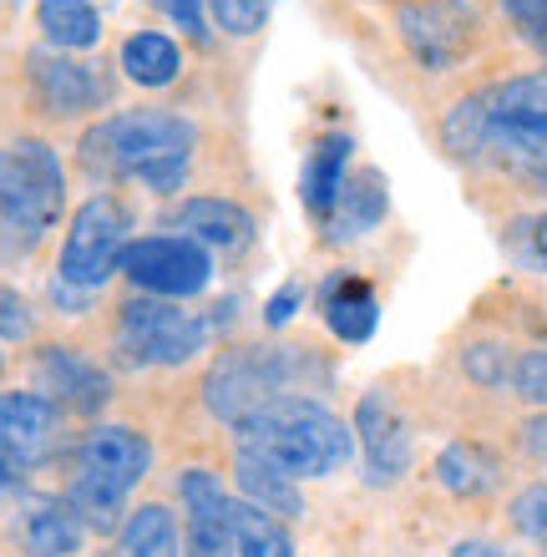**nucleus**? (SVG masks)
<instances>
[{
	"label": "nucleus",
	"instance_id": "obj_10",
	"mask_svg": "<svg viewBox=\"0 0 547 557\" xmlns=\"http://www.w3.org/2000/svg\"><path fill=\"white\" fill-rule=\"evenodd\" d=\"M122 274L152 299H192L213 278V253L188 234H142L122 249Z\"/></svg>",
	"mask_w": 547,
	"mask_h": 557
},
{
	"label": "nucleus",
	"instance_id": "obj_18",
	"mask_svg": "<svg viewBox=\"0 0 547 557\" xmlns=\"http://www.w3.org/2000/svg\"><path fill=\"white\" fill-rule=\"evenodd\" d=\"M15 532H21V547H26L30 557H72L76 547H82V517L72 512V502L66 497H46V492H30L26 502H21V522H15Z\"/></svg>",
	"mask_w": 547,
	"mask_h": 557
},
{
	"label": "nucleus",
	"instance_id": "obj_38",
	"mask_svg": "<svg viewBox=\"0 0 547 557\" xmlns=\"http://www.w3.org/2000/svg\"><path fill=\"white\" fill-rule=\"evenodd\" d=\"M451 557H512V553L497 547V543H457L451 547Z\"/></svg>",
	"mask_w": 547,
	"mask_h": 557
},
{
	"label": "nucleus",
	"instance_id": "obj_22",
	"mask_svg": "<svg viewBox=\"0 0 547 557\" xmlns=\"http://www.w3.org/2000/svg\"><path fill=\"white\" fill-rule=\"evenodd\" d=\"M436 482H442L451 497L482 502L502 486V461H497V451L482 446V441H451V446L436 456Z\"/></svg>",
	"mask_w": 547,
	"mask_h": 557
},
{
	"label": "nucleus",
	"instance_id": "obj_33",
	"mask_svg": "<svg viewBox=\"0 0 547 557\" xmlns=\"http://www.w3.org/2000/svg\"><path fill=\"white\" fill-rule=\"evenodd\" d=\"M502 5L512 15V26L547 57V0H502Z\"/></svg>",
	"mask_w": 547,
	"mask_h": 557
},
{
	"label": "nucleus",
	"instance_id": "obj_26",
	"mask_svg": "<svg viewBox=\"0 0 547 557\" xmlns=\"http://www.w3.org/2000/svg\"><path fill=\"white\" fill-rule=\"evenodd\" d=\"M228 522H234V553L238 557H295V537L274 512L253 507V502H228Z\"/></svg>",
	"mask_w": 547,
	"mask_h": 557
},
{
	"label": "nucleus",
	"instance_id": "obj_16",
	"mask_svg": "<svg viewBox=\"0 0 547 557\" xmlns=\"http://www.w3.org/2000/svg\"><path fill=\"white\" fill-rule=\"evenodd\" d=\"M167 223L173 228H183L188 238H198L208 253L219 249L228 253V259H238V253L253 249V213L244 203H234V198H183L173 213H167Z\"/></svg>",
	"mask_w": 547,
	"mask_h": 557
},
{
	"label": "nucleus",
	"instance_id": "obj_13",
	"mask_svg": "<svg viewBox=\"0 0 547 557\" xmlns=\"http://www.w3.org/2000/svg\"><path fill=\"white\" fill-rule=\"evenodd\" d=\"M36 385L66 416H97L112 406V375L76 345H41L36 350Z\"/></svg>",
	"mask_w": 547,
	"mask_h": 557
},
{
	"label": "nucleus",
	"instance_id": "obj_11",
	"mask_svg": "<svg viewBox=\"0 0 547 557\" xmlns=\"http://www.w3.org/2000/svg\"><path fill=\"white\" fill-rule=\"evenodd\" d=\"M0 451L21 471L51 467L57 456H72L66 411L41 391H0Z\"/></svg>",
	"mask_w": 547,
	"mask_h": 557
},
{
	"label": "nucleus",
	"instance_id": "obj_12",
	"mask_svg": "<svg viewBox=\"0 0 547 557\" xmlns=\"http://www.w3.org/2000/svg\"><path fill=\"white\" fill-rule=\"evenodd\" d=\"M396 21L406 51L426 72H451L472 51V11L461 0H406Z\"/></svg>",
	"mask_w": 547,
	"mask_h": 557
},
{
	"label": "nucleus",
	"instance_id": "obj_3",
	"mask_svg": "<svg viewBox=\"0 0 547 557\" xmlns=\"http://www.w3.org/2000/svg\"><path fill=\"white\" fill-rule=\"evenodd\" d=\"M152 471V441L127 421H97L82 431L72 446V471H66V492L72 512L82 517V528L107 532L127 522V497L133 486Z\"/></svg>",
	"mask_w": 547,
	"mask_h": 557
},
{
	"label": "nucleus",
	"instance_id": "obj_1",
	"mask_svg": "<svg viewBox=\"0 0 547 557\" xmlns=\"http://www.w3.org/2000/svg\"><path fill=\"white\" fill-rule=\"evenodd\" d=\"M198 158V122L167 107L107 112L76 143V168L97 183H137L148 193H178Z\"/></svg>",
	"mask_w": 547,
	"mask_h": 557
},
{
	"label": "nucleus",
	"instance_id": "obj_19",
	"mask_svg": "<svg viewBox=\"0 0 547 557\" xmlns=\"http://www.w3.org/2000/svg\"><path fill=\"white\" fill-rule=\"evenodd\" d=\"M350 152H356V137L350 133L314 137L310 158H304V173H299V198H304V213L314 223H325L335 198H340L345 177H350Z\"/></svg>",
	"mask_w": 547,
	"mask_h": 557
},
{
	"label": "nucleus",
	"instance_id": "obj_32",
	"mask_svg": "<svg viewBox=\"0 0 547 557\" xmlns=\"http://www.w3.org/2000/svg\"><path fill=\"white\" fill-rule=\"evenodd\" d=\"M512 391L533 406H547V350H522L512 360Z\"/></svg>",
	"mask_w": 547,
	"mask_h": 557
},
{
	"label": "nucleus",
	"instance_id": "obj_29",
	"mask_svg": "<svg viewBox=\"0 0 547 557\" xmlns=\"http://www.w3.org/2000/svg\"><path fill=\"white\" fill-rule=\"evenodd\" d=\"M0 339L5 345L36 339V305L21 289H11V284H0Z\"/></svg>",
	"mask_w": 547,
	"mask_h": 557
},
{
	"label": "nucleus",
	"instance_id": "obj_6",
	"mask_svg": "<svg viewBox=\"0 0 547 557\" xmlns=\"http://www.w3.org/2000/svg\"><path fill=\"white\" fill-rule=\"evenodd\" d=\"M219 330V314H188L173 299H152V294H133L117 305V324H112V350L122 366L137 370H178L203 350Z\"/></svg>",
	"mask_w": 547,
	"mask_h": 557
},
{
	"label": "nucleus",
	"instance_id": "obj_34",
	"mask_svg": "<svg viewBox=\"0 0 547 557\" xmlns=\"http://www.w3.org/2000/svg\"><path fill=\"white\" fill-rule=\"evenodd\" d=\"M299 299H304V289H299V284H284V289H279V294H274V299H269V305H264V324H269V330H279V324H289V320H295Z\"/></svg>",
	"mask_w": 547,
	"mask_h": 557
},
{
	"label": "nucleus",
	"instance_id": "obj_5",
	"mask_svg": "<svg viewBox=\"0 0 547 557\" xmlns=\"http://www.w3.org/2000/svg\"><path fill=\"white\" fill-rule=\"evenodd\" d=\"M66 208V168L46 137L0 143V249L30 253Z\"/></svg>",
	"mask_w": 547,
	"mask_h": 557
},
{
	"label": "nucleus",
	"instance_id": "obj_7",
	"mask_svg": "<svg viewBox=\"0 0 547 557\" xmlns=\"http://www.w3.org/2000/svg\"><path fill=\"white\" fill-rule=\"evenodd\" d=\"M21 82H26V107L51 127L97 117L117 97V82H112L102 61L51 51V46H30L21 57Z\"/></svg>",
	"mask_w": 547,
	"mask_h": 557
},
{
	"label": "nucleus",
	"instance_id": "obj_39",
	"mask_svg": "<svg viewBox=\"0 0 547 557\" xmlns=\"http://www.w3.org/2000/svg\"><path fill=\"white\" fill-rule=\"evenodd\" d=\"M527 183H533V193H547V168H533V173H527Z\"/></svg>",
	"mask_w": 547,
	"mask_h": 557
},
{
	"label": "nucleus",
	"instance_id": "obj_14",
	"mask_svg": "<svg viewBox=\"0 0 547 557\" xmlns=\"http://www.w3.org/2000/svg\"><path fill=\"white\" fill-rule=\"evenodd\" d=\"M356 441L365 456V482L390 486L411 471V425L385 391H365L356 406Z\"/></svg>",
	"mask_w": 547,
	"mask_h": 557
},
{
	"label": "nucleus",
	"instance_id": "obj_17",
	"mask_svg": "<svg viewBox=\"0 0 547 557\" xmlns=\"http://www.w3.org/2000/svg\"><path fill=\"white\" fill-rule=\"evenodd\" d=\"M390 213V193H385V173L381 168H356L345 177L340 198L330 208V219L320 223L325 228V244H356L365 238L375 223Z\"/></svg>",
	"mask_w": 547,
	"mask_h": 557
},
{
	"label": "nucleus",
	"instance_id": "obj_35",
	"mask_svg": "<svg viewBox=\"0 0 547 557\" xmlns=\"http://www.w3.org/2000/svg\"><path fill=\"white\" fill-rule=\"evenodd\" d=\"M158 5H163V11L173 15V21H178L188 36H198V41L208 36V26H203V0H158Z\"/></svg>",
	"mask_w": 547,
	"mask_h": 557
},
{
	"label": "nucleus",
	"instance_id": "obj_25",
	"mask_svg": "<svg viewBox=\"0 0 547 557\" xmlns=\"http://www.w3.org/2000/svg\"><path fill=\"white\" fill-rule=\"evenodd\" d=\"M36 26L51 51H91L102 41V11L91 0H36Z\"/></svg>",
	"mask_w": 547,
	"mask_h": 557
},
{
	"label": "nucleus",
	"instance_id": "obj_9",
	"mask_svg": "<svg viewBox=\"0 0 547 557\" xmlns=\"http://www.w3.org/2000/svg\"><path fill=\"white\" fill-rule=\"evenodd\" d=\"M295 345H228L213 360L203 381V400L219 421L238 425L244 416H253L264 400L274 396H295Z\"/></svg>",
	"mask_w": 547,
	"mask_h": 557
},
{
	"label": "nucleus",
	"instance_id": "obj_4",
	"mask_svg": "<svg viewBox=\"0 0 547 557\" xmlns=\"http://www.w3.org/2000/svg\"><path fill=\"white\" fill-rule=\"evenodd\" d=\"M238 446H253L289 476H330L356 456V431L310 396H274L234 425Z\"/></svg>",
	"mask_w": 547,
	"mask_h": 557
},
{
	"label": "nucleus",
	"instance_id": "obj_28",
	"mask_svg": "<svg viewBox=\"0 0 547 557\" xmlns=\"http://www.w3.org/2000/svg\"><path fill=\"white\" fill-rule=\"evenodd\" d=\"M507 253H512L522 269L547 274V208L543 213H533V219L512 223V234H507Z\"/></svg>",
	"mask_w": 547,
	"mask_h": 557
},
{
	"label": "nucleus",
	"instance_id": "obj_21",
	"mask_svg": "<svg viewBox=\"0 0 547 557\" xmlns=\"http://www.w3.org/2000/svg\"><path fill=\"white\" fill-rule=\"evenodd\" d=\"M234 476H238V486H244V502H253V507L274 512L279 522H295V517L304 512L299 482L289 476V471L274 467L269 456H259L253 446H238V451H234Z\"/></svg>",
	"mask_w": 547,
	"mask_h": 557
},
{
	"label": "nucleus",
	"instance_id": "obj_15",
	"mask_svg": "<svg viewBox=\"0 0 547 557\" xmlns=\"http://www.w3.org/2000/svg\"><path fill=\"white\" fill-rule=\"evenodd\" d=\"M178 497H183V557H228L234 553V522H228V492L219 486V476L203 467H188L178 476Z\"/></svg>",
	"mask_w": 547,
	"mask_h": 557
},
{
	"label": "nucleus",
	"instance_id": "obj_37",
	"mask_svg": "<svg viewBox=\"0 0 547 557\" xmlns=\"http://www.w3.org/2000/svg\"><path fill=\"white\" fill-rule=\"evenodd\" d=\"M21 482H26V471L15 467L11 456L0 451V497H11V492H21Z\"/></svg>",
	"mask_w": 547,
	"mask_h": 557
},
{
	"label": "nucleus",
	"instance_id": "obj_30",
	"mask_svg": "<svg viewBox=\"0 0 547 557\" xmlns=\"http://www.w3.org/2000/svg\"><path fill=\"white\" fill-rule=\"evenodd\" d=\"M512 528L527 537V543H537L547 553V486H522L518 497H512Z\"/></svg>",
	"mask_w": 547,
	"mask_h": 557
},
{
	"label": "nucleus",
	"instance_id": "obj_40",
	"mask_svg": "<svg viewBox=\"0 0 547 557\" xmlns=\"http://www.w3.org/2000/svg\"><path fill=\"white\" fill-rule=\"evenodd\" d=\"M0 381H5V350H0Z\"/></svg>",
	"mask_w": 547,
	"mask_h": 557
},
{
	"label": "nucleus",
	"instance_id": "obj_8",
	"mask_svg": "<svg viewBox=\"0 0 547 557\" xmlns=\"http://www.w3.org/2000/svg\"><path fill=\"white\" fill-rule=\"evenodd\" d=\"M133 244V208L122 193H91L72 213L57 253V278L91 294L112 274H122V249Z\"/></svg>",
	"mask_w": 547,
	"mask_h": 557
},
{
	"label": "nucleus",
	"instance_id": "obj_27",
	"mask_svg": "<svg viewBox=\"0 0 547 557\" xmlns=\"http://www.w3.org/2000/svg\"><path fill=\"white\" fill-rule=\"evenodd\" d=\"M274 0H208V15L223 36H259Z\"/></svg>",
	"mask_w": 547,
	"mask_h": 557
},
{
	"label": "nucleus",
	"instance_id": "obj_24",
	"mask_svg": "<svg viewBox=\"0 0 547 557\" xmlns=\"http://www.w3.org/2000/svg\"><path fill=\"white\" fill-rule=\"evenodd\" d=\"M112 557H183V537H178V517L163 502H142L127 512V522L117 528Z\"/></svg>",
	"mask_w": 547,
	"mask_h": 557
},
{
	"label": "nucleus",
	"instance_id": "obj_31",
	"mask_svg": "<svg viewBox=\"0 0 547 557\" xmlns=\"http://www.w3.org/2000/svg\"><path fill=\"white\" fill-rule=\"evenodd\" d=\"M512 360H518V355H507L502 345H472V350L461 355L467 375H472L476 385H492V391L512 385Z\"/></svg>",
	"mask_w": 547,
	"mask_h": 557
},
{
	"label": "nucleus",
	"instance_id": "obj_20",
	"mask_svg": "<svg viewBox=\"0 0 547 557\" xmlns=\"http://www.w3.org/2000/svg\"><path fill=\"white\" fill-rule=\"evenodd\" d=\"M320 314H325V324L335 330V339L365 345V339L375 335V320H381V299L370 289V278L335 274V278H325V289H320Z\"/></svg>",
	"mask_w": 547,
	"mask_h": 557
},
{
	"label": "nucleus",
	"instance_id": "obj_36",
	"mask_svg": "<svg viewBox=\"0 0 547 557\" xmlns=\"http://www.w3.org/2000/svg\"><path fill=\"white\" fill-rule=\"evenodd\" d=\"M522 446H527V456L547 461V416H537V421L522 425Z\"/></svg>",
	"mask_w": 547,
	"mask_h": 557
},
{
	"label": "nucleus",
	"instance_id": "obj_2",
	"mask_svg": "<svg viewBox=\"0 0 547 557\" xmlns=\"http://www.w3.org/2000/svg\"><path fill=\"white\" fill-rule=\"evenodd\" d=\"M446 147L457 158H507L522 173L547 168V76H507L467 97L446 117Z\"/></svg>",
	"mask_w": 547,
	"mask_h": 557
},
{
	"label": "nucleus",
	"instance_id": "obj_23",
	"mask_svg": "<svg viewBox=\"0 0 547 557\" xmlns=\"http://www.w3.org/2000/svg\"><path fill=\"white\" fill-rule=\"evenodd\" d=\"M122 76L133 87H148V91H167L173 82L183 76V51L167 30H133L122 41V57H117Z\"/></svg>",
	"mask_w": 547,
	"mask_h": 557
}]
</instances>
